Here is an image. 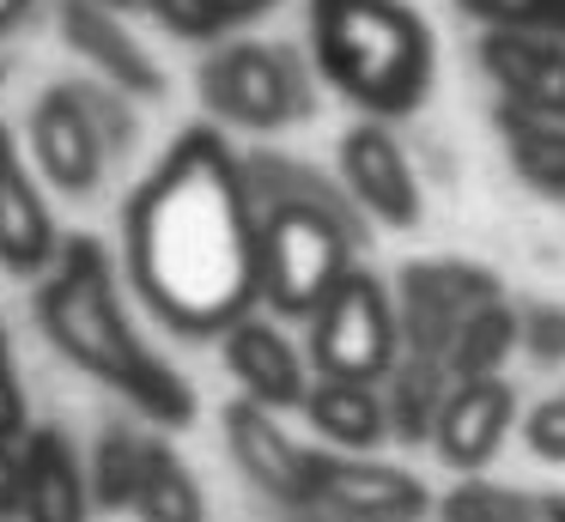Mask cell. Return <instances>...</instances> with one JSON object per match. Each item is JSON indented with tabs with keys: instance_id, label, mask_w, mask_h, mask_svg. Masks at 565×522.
Wrapping results in <instances>:
<instances>
[{
	"instance_id": "obj_4",
	"label": "cell",
	"mask_w": 565,
	"mask_h": 522,
	"mask_svg": "<svg viewBox=\"0 0 565 522\" xmlns=\"http://www.w3.org/2000/svg\"><path fill=\"white\" fill-rule=\"evenodd\" d=\"M359 225L329 206H262V303L274 316H317L353 274Z\"/></svg>"
},
{
	"instance_id": "obj_7",
	"label": "cell",
	"mask_w": 565,
	"mask_h": 522,
	"mask_svg": "<svg viewBox=\"0 0 565 522\" xmlns=\"http://www.w3.org/2000/svg\"><path fill=\"white\" fill-rule=\"evenodd\" d=\"M480 303H499V279L487 267H468V262H414L402 274V347L419 352V359H438L450 352L462 316H475Z\"/></svg>"
},
{
	"instance_id": "obj_19",
	"label": "cell",
	"mask_w": 565,
	"mask_h": 522,
	"mask_svg": "<svg viewBox=\"0 0 565 522\" xmlns=\"http://www.w3.org/2000/svg\"><path fill=\"white\" fill-rule=\"evenodd\" d=\"M305 413L329 444L341 449H371L390 437V413H383V388L371 383H334V376H317L305 395Z\"/></svg>"
},
{
	"instance_id": "obj_33",
	"label": "cell",
	"mask_w": 565,
	"mask_h": 522,
	"mask_svg": "<svg viewBox=\"0 0 565 522\" xmlns=\"http://www.w3.org/2000/svg\"><path fill=\"white\" fill-rule=\"evenodd\" d=\"M541 516H547V522H565V498H541Z\"/></svg>"
},
{
	"instance_id": "obj_12",
	"label": "cell",
	"mask_w": 565,
	"mask_h": 522,
	"mask_svg": "<svg viewBox=\"0 0 565 522\" xmlns=\"http://www.w3.org/2000/svg\"><path fill=\"white\" fill-rule=\"evenodd\" d=\"M317 504L347 510V516H377V522H419L431 510V492L419 473L390 468V461L322 456L317 461Z\"/></svg>"
},
{
	"instance_id": "obj_23",
	"label": "cell",
	"mask_w": 565,
	"mask_h": 522,
	"mask_svg": "<svg viewBox=\"0 0 565 522\" xmlns=\"http://www.w3.org/2000/svg\"><path fill=\"white\" fill-rule=\"evenodd\" d=\"M147 444L152 437L128 432V425H110V432L98 437V456H92V504H104V510L135 504L140 468H147Z\"/></svg>"
},
{
	"instance_id": "obj_21",
	"label": "cell",
	"mask_w": 565,
	"mask_h": 522,
	"mask_svg": "<svg viewBox=\"0 0 565 522\" xmlns=\"http://www.w3.org/2000/svg\"><path fill=\"white\" fill-rule=\"evenodd\" d=\"M523 340V316L511 303H480L475 316H462L450 352H444V371L450 383H475V376H499V364L511 359V347Z\"/></svg>"
},
{
	"instance_id": "obj_9",
	"label": "cell",
	"mask_w": 565,
	"mask_h": 522,
	"mask_svg": "<svg viewBox=\"0 0 565 522\" xmlns=\"http://www.w3.org/2000/svg\"><path fill=\"white\" fill-rule=\"evenodd\" d=\"M31 158H38V170L55 189H67V194L98 189L110 140H104V128L79 85H50L38 97V109H31Z\"/></svg>"
},
{
	"instance_id": "obj_17",
	"label": "cell",
	"mask_w": 565,
	"mask_h": 522,
	"mask_svg": "<svg viewBox=\"0 0 565 522\" xmlns=\"http://www.w3.org/2000/svg\"><path fill=\"white\" fill-rule=\"evenodd\" d=\"M62 31H67V43H74L79 55H86L92 67H98L104 79L116 85V92H140V97H159V92H164L159 61H152L147 49H140L135 36L122 31V24H116L110 7L67 0V7H62Z\"/></svg>"
},
{
	"instance_id": "obj_24",
	"label": "cell",
	"mask_w": 565,
	"mask_h": 522,
	"mask_svg": "<svg viewBox=\"0 0 565 522\" xmlns=\"http://www.w3.org/2000/svg\"><path fill=\"white\" fill-rule=\"evenodd\" d=\"M268 7L274 0H152V12H159L177 36H225V31H237V24L262 19Z\"/></svg>"
},
{
	"instance_id": "obj_28",
	"label": "cell",
	"mask_w": 565,
	"mask_h": 522,
	"mask_svg": "<svg viewBox=\"0 0 565 522\" xmlns=\"http://www.w3.org/2000/svg\"><path fill=\"white\" fill-rule=\"evenodd\" d=\"M25 388L13 371V347H7V328H0V437H25Z\"/></svg>"
},
{
	"instance_id": "obj_32",
	"label": "cell",
	"mask_w": 565,
	"mask_h": 522,
	"mask_svg": "<svg viewBox=\"0 0 565 522\" xmlns=\"http://www.w3.org/2000/svg\"><path fill=\"white\" fill-rule=\"evenodd\" d=\"M25 12H31V0H0V31H13Z\"/></svg>"
},
{
	"instance_id": "obj_29",
	"label": "cell",
	"mask_w": 565,
	"mask_h": 522,
	"mask_svg": "<svg viewBox=\"0 0 565 522\" xmlns=\"http://www.w3.org/2000/svg\"><path fill=\"white\" fill-rule=\"evenodd\" d=\"M523 347L535 352L541 364L565 359V310H529L523 316Z\"/></svg>"
},
{
	"instance_id": "obj_34",
	"label": "cell",
	"mask_w": 565,
	"mask_h": 522,
	"mask_svg": "<svg viewBox=\"0 0 565 522\" xmlns=\"http://www.w3.org/2000/svg\"><path fill=\"white\" fill-rule=\"evenodd\" d=\"M92 7H110V12H122V7H140V0H92Z\"/></svg>"
},
{
	"instance_id": "obj_15",
	"label": "cell",
	"mask_w": 565,
	"mask_h": 522,
	"mask_svg": "<svg viewBox=\"0 0 565 522\" xmlns=\"http://www.w3.org/2000/svg\"><path fill=\"white\" fill-rule=\"evenodd\" d=\"M19 449H25L19 522H92V473L79 468V449L67 444L62 425H31Z\"/></svg>"
},
{
	"instance_id": "obj_16",
	"label": "cell",
	"mask_w": 565,
	"mask_h": 522,
	"mask_svg": "<svg viewBox=\"0 0 565 522\" xmlns=\"http://www.w3.org/2000/svg\"><path fill=\"white\" fill-rule=\"evenodd\" d=\"M220 340H225V364H232V376L244 383V401H256V407H268V413L305 407V395H310L305 359H298V347L274 322L244 316V322L225 328Z\"/></svg>"
},
{
	"instance_id": "obj_20",
	"label": "cell",
	"mask_w": 565,
	"mask_h": 522,
	"mask_svg": "<svg viewBox=\"0 0 565 522\" xmlns=\"http://www.w3.org/2000/svg\"><path fill=\"white\" fill-rule=\"evenodd\" d=\"M450 395V371L438 359H419V352H402L395 371L383 376V413H390V437L402 444H426L431 425H438V407Z\"/></svg>"
},
{
	"instance_id": "obj_27",
	"label": "cell",
	"mask_w": 565,
	"mask_h": 522,
	"mask_svg": "<svg viewBox=\"0 0 565 522\" xmlns=\"http://www.w3.org/2000/svg\"><path fill=\"white\" fill-rule=\"evenodd\" d=\"M523 444L535 449L541 461H565V395H547L541 407H529Z\"/></svg>"
},
{
	"instance_id": "obj_3",
	"label": "cell",
	"mask_w": 565,
	"mask_h": 522,
	"mask_svg": "<svg viewBox=\"0 0 565 522\" xmlns=\"http://www.w3.org/2000/svg\"><path fill=\"white\" fill-rule=\"evenodd\" d=\"M310 55L371 116H407L431 85V31L407 0H310Z\"/></svg>"
},
{
	"instance_id": "obj_10",
	"label": "cell",
	"mask_w": 565,
	"mask_h": 522,
	"mask_svg": "<svg viewBox=\"0 0 565 522\" xmlns=\"http://www.w3.org/2000/svg\"><path fill=\"white\" fill-rule=\"evenodd\" d=\"M341 182H347V201L359 213L383 219V225L407 231L419 219V182H414V164L407 152L395 146V134L383 121H359L347 128L341 140Z\"/></svg>"
},
{
	"instance_id": "obj_18",
	"label": "cell",
	"mask_w": 565,
	"mask_h": 522,
	"mask_svg": "<svg viewBox=\"0 0 565 522\" xmlns=\"http://www.w3.org/2000/svg\"><path fill=\"white\" fill-rule=\"evenodd\" d=\"M499 134L516 177L547 201H565V116H535V109L499 104Z\"/></svg>"
},
{
	"instance_id": "obj_2",
	"label": "cell",
	"mask_w": 565,
	"mask_h": 522,
	"mask_svg": "<svg viewBox=\"0 0 565 522\" xmlns=\"http://www.w3.org/2000/svg\"><path fill=\"white\" fill-rule=\"evenodd\" d=\"M38 322L67 364H79L98 383H110L116 395H128V407H140L147 419L159 425L195 419V388L135 334L122 291H116V262L98 237L62 243L50 279L38 286Z\"/></svg>"
},
{
	"instance_id": "obj_11",
	"label": "cell",
	"mask_w": 565,
	"mask_h": 522,
	"mask_svg": "<svg viewBox=\"0 0 565 522\" xmlns=\"http://www.w3.org/2000/svg\"><path fill=\"white\" fill-rule=\"evenodd\" d=\"M62 243L43 189L31 182V164L19 152L13 128L0 121V267L7 274H50Z\"/></svg>"
},
{
	"instance_id": "obj_6",
	"label": "cell",
	"mask_w": 565,
	"mask_h": 522,
	"mask_svg": "<svg viewBox=\"0 0 565 522\" xmlns=\"http://www.w3.org/2000/svg\"><path fill=\"white\" fill-rule=\"evenodd\" d=\"M201 97L232 128H286L310 116V79L292 61V49L268 43H225L201 67Z\"/></svg>"
},
{
	"instance_id": "obj_8",
	"label": "cell",
	"mask_w": 565,
	"mask_h": 522,
	"mask_svg": "<svg viewBox=\"0 0 565 522\" xmlns=\"http://www.w3.org/2000/svg\"><path fill=\"white\" fill-rule=\"evenodd\" d=\"M225 444H232L237 468L262 486L280 510H305L317 504V461L292 432L280 425V413L256 407V401H232L225 407Z\"/></svg>"
},
{
	"instance_id": "obj_25",
	"label": "cell",
	"mask_w": 565,
	"mask_h": 522,
	"mask_svg": "<svg viewBox=\"0 0 565 522\" xmlns=\"http://www.w3.org/2000/svg\"><path fill=\"white\" fill-rule=\"evenodd\" d=\"M444 522H547L541 516V504H529V498L504 492V486H456L450 498H444Z\"/></svg>"
},
{
	"instance_id": "obj_5",
	"label": "cell",
	"mask_w": 565,
	"mask_h": 522,
	"mask_svg": "<svg viewBox=\"0 0 565 522\" xmlns=\"http://www.w3.org/2000/svg\"><path fill=\"white\" fill-rule=\"evenodd\" d=\"M310 359L334 383H371V388L395 371V359H402V316H395L377 274L353 267L329 291V303L310 316Z\"/></svg>"
},
{
	"instance_id": "obj_1",
	"label": "cell",
	"mask_w": 565,
	"mask_h": 522,
	"mask_svg": "<svg viewBox=\"0 0 565 522\" xmlns=\"http://www.w3.org/2000/svg\"><path fill=\"white\" fill-rule=\"evenodd\" d=\"M128 279L177 334H225L262 303V213L220 128H189L122 213Z\"/></svg>"
},
{
	"instance_id": "obj_13",
	"label": "cell",
	"mask_w": 565,
	"mask_h": 522,
	"mask_svg": "<svg viewBox=\"0 0 565 522\" xmlns=\"http://www.w3.org/2000/svg\"><path fill=\"white\" fill-rule=\"evenodd\" d=\"M480 67L504 92V104L565 116V43L547 31H487L480 36Z\"/></svg>"
},
{
	"instance_id": "obj_14",
	"label": "cell",
	"mask_w": 565,
	"mask_h": 522,
	"mask_svg": "<svg viewBox=\"0 0 565 522\" xmlns=\"http://www.w3.org/2000/svg\"><path fill=\"white\" fill-rule=\"evenodd\" d=\"M511 419H516V395H511L504 376L450 383V395H444V407H438V425H431V444H438V456L450 461V468L475 473L499 456Z\"/></svg>"
},
{
	"instance_id": "obj_31",
	"label": "cell",
	"mask_w": 565,
	"mask_h": 522,
	"mask_svg": "<svg viewBox=\"0 0 565 522\" xmlns=\"http://www.w3.org/2000/svg\"><path fill=\"white\" fill-rule=\"evenodd\" d=\"M292 522H377V516H347V510H329V504H305V510H286Z\"/></svg>"
},
{
	"instance_id": "obj_30",
	"label": "cell",
	"mask_w": 565,
	"mask_h": 522,
	"mask_svg": "<svg viewBox=\"0 0 565 522\" xmlns=\"http://www.w3.org/2000/svg\"><path fill=\"white\" fill-rule=\"evenodd\" d=\"M25 504V449L19 437H0V522H13Z\"/></svg>"
},
{
	"instance_id": "obj_22",
	"label": "cell",
	"mask_w": 565,
	"mask_h": 522,
	"mask_svg": "<svg viewBox=\"0 0 565 522\" xmlns=\"http://www.w3.org/2000/svg\"><path fill=\"white\" fill-rule=\"evenodd\" d=\"M135 510L140 522H201L207 504H201V486L183 461L171 456V444L152 437L147 444V468H140V486H135Z\"/></svg>"
},
{
	"instance_id": "obj_26",
	"label": "cell",
	"mask_w": 565,
	"mask_h": 522,
	"mask_svg": "<svg viewBox=\"0 0 565 522\" xmlns=\"http://www.w3.org/2000/svg\"><path fill=\"white\" fill-rule=\"evenodd\" d=\"M487 31H547L565 43V0H456Z\"/></svg>"
}]
</instances>
